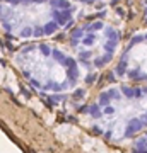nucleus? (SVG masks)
Here are the masks:
<instances>
[{
  "label": "nucleus",
  "instance_id": "1",
  "mask_svg": "<svg viewBox=\"0 0 147 153\" xmlns=\"http://www.w3.org/2000/svg\"><path fill=\"white\" fill-rule=\"evenodd\" d=\"M89 124L109 141H125L147 128V87H111L87 107Z\"/></svg>",
  "mask_w": 147,
  "mask_h": 153
},
{
  "label": "nucleus",
  "instance_id": "2",
  "mask_svg": "<svg viewBox=\"0 0 147 153\" xmlns=\"http://www.w3.org/2000/svg\"><path fill=\"white\" fill-rule=\"evenodd\" d=\"M132 153H147V131L132 143Z\"/></svg>",
  "mask_w": 147,
  "mask_h": 153
}]
</instances>
